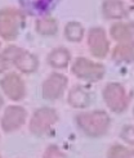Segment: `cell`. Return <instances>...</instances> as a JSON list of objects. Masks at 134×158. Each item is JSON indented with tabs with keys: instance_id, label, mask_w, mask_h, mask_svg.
I'll use <instances>...</instances> for the list:
<instances>
[{
	"instance_id": "6da1fadb",
	"label": "cell",
	"mask_w": 134,
	"mask_h": 158,
	"mask_svg": "<svg viewBox=\"0 0 134 158\" xmlns=\"http://www.w3.org/2000/svg\"><path fill=\"white\" fill-rule=\"evenodd\" d=\"M76 122L84 134L92 138L105 135L110 127V117L103 110H93V112L80 113L76 116Z\"/></svg>"
},
{
	"instance_id": "7a4b0ae2",
	"label": "cell",
	"mask_w": 134,
	"mask_h": 158,
	"mask_svg": "<svg viewBox=\"0 0 134 158\" xmlns=\"http://www.w3.org/2000/svg\"><path fill=\"white\" fill-rule=\"evenodd\" d=\"M22 15L18 10L6 8L0 10V36L5 40H14L18 35Z\"/></svg>"
},
{
	"instance_id": "3957f363",
	"label": "cell",
	"mask_w": 134,
	"mask_h": 158,
	"mask_svg": "<svg viewBox=\"0 0 134 158\" xmlns=\"http://www.w3.org/2000/svg\"><path fill=\"white\" fill-rule=\"evenodd\" d=\"M58 121V114L53 108H40L34 113L30 121V130L35 135H43Z\"/></svg>"
},
{
	"instance_id": "277c9868",
	"label": "cell",
	"mask_w": 134,
	"mask_h": 158,
	"mask_svg": "<svg viewBox=\"0 0 134 158\" xmlns=\"http://www.w3.org/2000/svg\"><path fill=\"white\" fill-rule=\"evenodd\" d=\"M72 72L86 81H98L105 76V67L86 58H77L72 66Z\"/></svg>"
},
{
	"instance_id": "5b68a950",
	"label": "cell",
	"mask_w": 134,
	"mask_h": 158,
	"mask_svg": "<svg viewBox=\"0 0 134 158\" xmlns=\"http://www.w3.org/2000/svg\"><path fill=\"white\" fill-rule=\"evenodd\" d=\"M103 99L106 102L107 107L116 113L124 112L128 107L127 94H125V90L120 84L111 82L106 85V88L103 90Z\"/></svg>"
},
{
	"instance_id": "8992f818",
	"label": "cell",
	"mask_w": 134,
	"mask_h": 158,
	"mask_svg": "<svg viewBox=\"0 0 134 158\" xmlns=\"http://www.w3.org/2000/svg\"><path fill=\"white\" fill-rule=\"evenodd\" d=\"M66 86V76L61 73H52L43 84V97L48 100H56L63 94Z\"/></svg>"
},
{
	"instance_id": "52a82bcc",
	"label": "cell",
	"mask_w": 134,
	"mask_h": 158,
	"mask_svg": "<svg viewBox=\"0 0 134 158\" xmlns=\"http://www.w3.org/2000/svg\"><path fill=\"white\" fill-rule=\"evenodd\" d=\"M26 110L19 106H11L5 109L2 118V127L5 132H12L19 129L26 121Z\"/></svg>"
},
{
	"instance_id": "ba28073f",
	"label": "cell",
	"mask_w": 134,
	"mask_h": 158,
	"mask_svg": "<svg viewBox=\"0 0 134 158\" xmlns=\"http://www.w3.org/2000/svg\"><path fill=\"white\" fill-rule=\"evenodd\" d=\"M88 44L90 52L94 57L97 58H103L108 53V40L106 37V32L103 28L101 27H94L89 31L88 36Z\"/></svg>"
},
{
	"instance_id": "9c48e42d",
	"label": "cell",
	"mask_w": 134,
	"mask_h": 158,
	"mask_svg": "<svg viewBox=\"0 0 134 158\" xmlns=\"http://www.w3.org/2000/svg\"><path fill=\"white\" fill-rule=\"evenodd\" d=\"M0 86L5 93V95L12 100H21L25 97V84H23L22 78L15 73L6 75L0 81Z\"/></svg>"
},
{
	"instance_id": "30bf717a",
	"label": "cell",
	"mask_w": 134,
	"mask_h": 158,
	"mask_svg": "<svg viewBox=\"0 0 134 158\" xmlns=\"http://www.w3.org/2000/svg\"><path fill=\"white\" fill-rule=\"evenodd\" d=\"M14 64L17 66V68L19 71H22V72L31 73V72H34V71L37 69L39 60L34 54L21 50V53L14 59Z\"/></svg>"
},
{
	"instance_id": "8fae6325",
	"label": "cell",
	"mask_w": 134,
	"mask_h": 158,
	"mask_svg": "<svg viewBox=\"0 0 134 158\" xmlns=\"http://www.w3.org/2000/svg\"><path fill=\"white\" fill-rule=\"evenodd\" d=\"M102 10L110 19H119L125 15V6L121 0H105Z\"/></svg>"
},
{
	"instance_id": "7c38bea8",
	"label": "cell",
	"mask_w": 134,
	"mask_h": 158,
	"mask_svg": "<svg viewBox=\"0 0 134 158\" xmlns=\"http://www.w3.org/2000/svg\"><path fill=\"white\" fill-rule=\"evenodd\" d=\"M68 103L74 108H85L90 103V97L81 86H75L68 93Z\"/></svg>"
},
{
	"instance_id": "4fadbf2b",
	"label": "cell",
	"mask_w": 134,
	"mask_h": 158,
	"mask_svg": "<svg viewBox=\"0 0 134 158\" xmlns=\"http://www.w3.org/2000/svg\"><path fill=\"white\" fill-rule=\"evenodd\" d=\"M111 36L116 41L132 43L133 40V25L132 23H116L111 27Z\"/></svg>"
},
{
	"instance_id": "5bb4252c",
	"label": "cell",
	"mask_w": 134,
	"mask_h": 158,
	"mask_svg": "<svg viewBox=\"0 0 134 158\" xmlns=\"http://www.w3.org/2000/svg\"><path fill=\"white\" fill-rule=\"evenodd\" d=\"M22 6L31 14H41L53 5L56 0H19Z\"/></svg>"
},
{
	"instance_id": "9a60e30c",
	"label": "cell",
	"mask_w": 134,
	"mask_h": 158,
	"mask_svg": "<svg viewBox=\"0 0 134 158\" xmlns=\"http://www.w3.org/2000/svg\"><path fill=\"white\" fill-rule=\"evenodd\" d=\"M71 59L70 52L65 48H58L54 49L48 57L49 64L54 68H65Z\"/></svg>"
},
{
	"instance_id": "2e32d148",
	"label": "cell",
	"mask_w": 134,
	"mask_h": 158,
	"mask_svg": "<svg viewBox=\"0 0 134 158\" xmlns=\"http://www.w3.org/2000/svg\"><path fill=\"white\" fill-rule=\"evenodd\" d=\"M36 31L43 36H52L54 34H57L58 31V25L57 21L54 18L46 17V18H41L36 21Z\"/></svg>"
},
{
	"instance_id": "e0dca14e",
	"label": "cell",
	"mask_w": 134,
	"mask_h": 158,
	"mask_svg": "<svg viewBox=\"0 0 134 158\" xmlns=\"http://www.w3.org/2000/svg\"><path fill=\"white\" fill-rule=\"evenodd\" d=\"M112 57L116 62H132L133 60V43H125L117 45Z\"/></svg>"
},
{
	"instance_id": "ac0fdd59",
	"label": "cell",
	"mask_w": 134,
	"mask_h": 158,
	"mask_svg": "<svg viewBox=\"0 0 134 158\" xmlns=\"http://www.w3.org/2000/svg\"><path fill=\"white\" fill-rule=\"evenodd\" d=\"M65 35L70 41H80L84 36V28L80 23L77 22H70L67 23V26L65 28Z\"/></svg>"
},
{
	"instance_id": "d6986e66",
	"label": "cell",
	"mask_w": 134,
	"mask_h": 158,
	"mask_svg": "<svg viewBox=\"0 0 134 158\" xmlns=\"http://www.w3.org/2000/svg\"><path fill=\"white\" fill-rule=\"evenodd\" d=\"M108 157L114 158H123V157H133V152L129 151L128 148L121 147V145H114L107 153Z\"/></svg>"
},
{
	"instance_id": "ffe728a7",
	"label": "cell",
	"mask_w": 134,
	"mask_h": 158,
	"mask_svg": "<svg viewBox=\"0 0 134 158\" xmlns=\"http://www.w3.org/2000/svg\"><path fill=\"white\" fill-rule=\"evenodd\" d=\"M45 157H49V158H54V157H66L65 153H62L59 149L57 147H54V145H50L48 149H46V152L44 154Z\"/></svg>"
},
{
	"instance_id": "44dd1931",
	"label": "cell",
	"mask_w": 134,
	"mask_h": 158,
	"mask_svg": "<svg viewBox=\"0 0 134 158\" xmlns=\"http://www.w3.org/2000/svg\"><path fill=\"white\" fill-rule=\"evenodd\" d=\"M121 138L125 141L133 144V126H125L123 132H121Z\"/></svg>"
},
{
	"instance_id": "7402d4cb",
	"label": "cell",
	"mask_w": 134,
	"mask_h": 158,
	"mask_svg": "<svg viewBox=\"0 0 134 158\" xmlns=\"http://www.w3.org/2000/svg\"><path fill=\"white\" fill-rule=\"evenodd\" d=\"M9 60H8L3 54H0V73L4 72L5 69H8V67H9Z\"/></svg>"
},
{
	"instance_id": "603a6c76",
	"label": "cell",
	"mask_w": 134,
	"mask_h": 158,
	"mask_svg": "<svg viewBox=\"0 0 134 158\" xmlns=\"http://www.w3.org/2000/svg\"><path fill=\"white\" fill-rule=\"evenodd\" d=\"M2 106H3V98L0 97V108H2Z\"/></svg>"
}]
</instances>
